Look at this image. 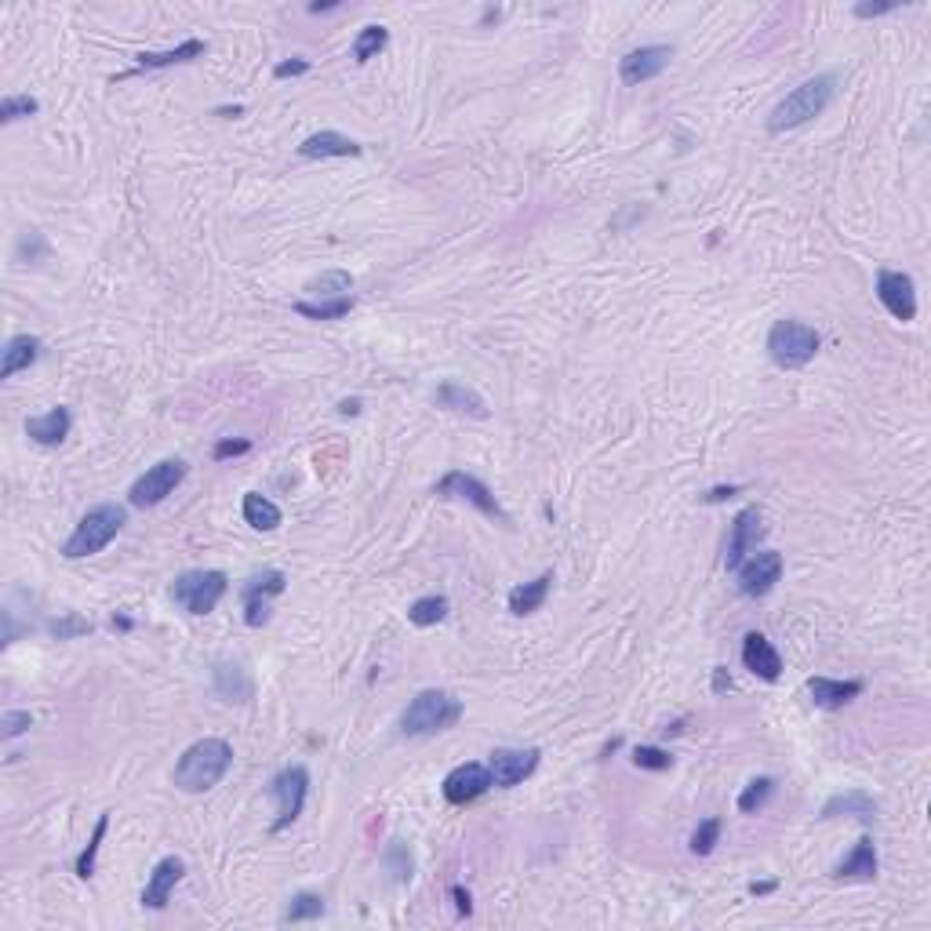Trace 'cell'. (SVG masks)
<instances>
[{
  "label": "cell",
  "mask_w": 931,
  "mask_h": 931,
  "mask_svg": "<svg viewBox=\"0 0 931 931\" xmlns=\"http://www.w3.org/2000/svg\"><path fill=\"white\" fill-rule=\"evenodd\" d=\"M735 575H739V590L746 593V597H768V593L775 590V582L782 579V553H775V550L750 553V557L735 568Z\"/></svg>",
  "instance_id": "13"
},
{
  "label": "cell",
  "mask_w": 931,
  "mask_h": 931,
  "mask_svg": "<svg viewBox=\"0 0 931 931\" xmlns=\"http://www.w3.org/2000/svg\"><path fill=\"white\" fill-rule=\"evenodd\" d=\"M448 597H441V593H433V597H419V601L408 608V622L411 626H419V630H426V626H437V622L448 619Z\"/></svg>",
  "instance_id": "31"
},
{
  "label": "cell",
  "mask_w": 931,
  "mask_h": 931,
  "mask_svg": "<svg viewBox=\"0 0 931 931\" xmlns=\"http://www.w3.org/2000/svg\"><path fill=\"white\" fill-rule=\"evenodd\" d=\"M735 495H739V488H735V484H728V488L706 491V495H702V502H724V499H735Z\"/></svg>",
  "instance_id": "47"
},
{
  "label": "cell",
  "mask_w": 931,
  "mask_h": 931,
  "mask_svg": "<svg viewBox=\"0 0 931 931\" xmlns=\"http://www.w3.org/2000/svg\"><path fill=\"white\" fill-rule=\"evenodd\" d=\"M877 299L884 302V310H888L895 321L910 324L913 317H917V284H913L910 273H899V270L877 273Z\"/></svg>",
  "instance_id": "12"
},
{
  "label": "cell",
  "mask_w": 931,
  "mask_h": 931,
  "mask_svg": "<svg viewBox=\"0 0 931 931\" xmlns=\"http://www.w3.org/2000/svg\"><path fill=\"white\" fill-rule=\"evenodd\" d=\"M106 830H110V815H99L88 848H84L81 859H77V877H84V881H88L91 873H95V859H99V848H102V837H106Z\"/></svg>",
  "instance_id": "36"
},
{
  "label": "cell",
  "mask_w": 931,
  "mask_h": 931,
  "mask_svg": "<svg viewBox=\"0 0 931 931\" xmlns=\"http://www.w3.org/2000/svg\"><path fill=\"white\" fill-rule=\"evenodd\" d=\"M386 866H393V877H397V881H408L411 877V855L404 851L401 841L390 844V851H386Z\"/></svg>",
  "instance_id": "41"
},
{
  "label": "cell",
  "mask_w": 931,
  "mask_h": 931,
  "mask_svg": "<svg viewBox=\"0 0 931 931\" xmlns=\"http://www.w3.org/2000/svg\"><path fill=\"white\" fill-rule=\"evenodd\" d=\"M37 357H41V339L37 335H15V339H8L4 361H0V379H11V375L26 371L30 364H37Z\"/></svg>",
  "instance_id": "24"
},
{
  "label": "cell",
  "mask_w": 931,
  "mask_h": 931,
  "mask_svg": "<svg viewBox=\"0 0 931 931\" xmlns=\"http://www.w3.org/2000/svg\"><path fill=\"white\" fill-rule=\"evenodd\" d=\"M462 702L441 688H426L408 702V710L401 713V731L408 739H422V735H437L448 731L451 724H459Z\"/></svg>",
  "instance_id": "4"
},
{
  "label": "cell",
  "mask_w": 931,
  "mask_h": 931,
  "mask_svg": "<svg viewBox=\"0 0 931 931\" xmlns=\"http://www.w3.org/2000/svg\"><path fill=\"white\" fill-rule=\"evenodd\" d=\"M306 70H310V62L306 59H291V62H277V66H273V77L284 81V77H299V73H306Z\"/></svg>",
  "instance_id": "43"
},
{
  "label": "cell",
  "mask_w": 931,
  "mask_h": 931,
  "mask_svg": "<svg viewBox=\"0 0 931 931\" xmlns=\"http://www.w3.org/2000/svg\"><path fill=\"white\" fill-rule=\"evenodd\" d=\"M717 837H721V819H702L691 833V851L695 855H710L717 848Z\"/></svg>",
  "instance_id": "38"
},
{
  "label": "cell",
  "mask_w": 931,
  "mask_h": 931,
  "mask_svg": "<svg viewBox=\"0 0 931 931\" xmlns=\"http://www.w3.org/2000/svg\"><path fill=\"white\" fill-rule=\"evenodd\" d=\"M819 331L804 321H775L768 331V357L779 368H804L819 353Z\"/></svg>",
  "instance_id": "6"
},
{
  "label": "cell",
  "mask_w": 931,
  "mask_h": 931,
  "mask_svg": "<svg viewBox=\"0 0 931 931\" xmlns=\"http://www.w3.org/2000/svg\"><path fill=\"white\" fill-rule=\"evenodd\" d=\"M51 630H55V637H73V633H88L91 626H88V622L73 619V615H70V619H66V622H55Z\"/></svg>",
  "instance_id": "44"
},
{
  "label": "cell",
  "mask_w": 931,
  "mask_h": 931,
  "mask_svg": "<svg viewBox=\"0 0 931 931\" xmlns=\"http://www.w3.org/2000/svg\"><path fill=\"white\" fill-rule=\"evenodd\" d=\"M353 288V277L346 270H328L321 273V277H313L310 284H306V291H313V295H321V299H342L346 291Z\"/></svg>",
  "instance_id": "33"
},
{
  "label": "cell",
  "mask_w": 931,
  "mask_h": 931,
  "mask_svg": "<svg viewBox=\"0 0 931 931\" xmlns=\"http://www.w3.org/2000/svg\"><path fill=\"white\" fill-rule=\"evenodd\" d=\"M768 535V524H764V513L757 510V506H746V510L731 521V531H728V546H724V564H728L731 571L739 568L750 553H757V542Z\"/></svg>",
  "instance_id": "11"
},
{
  "label": "cell",
  "mask_w": 931,
  "mask_h": 931,
  "mask_svg": "<svg viewBox=\"0 0 931 931\" xmlns=\"http://www.w3.org/2000/svg\"><path fill=\"white\" fill-rule=\"evenodd\" d=\"M186 473H190V466H186L182 459H161L157 466H150V470L142 473L139 481L131 484L128 502H131V506H139V510L161 506V502L168 499L171 491H175L182 481H186Z\"/></svg>",
  "instance_id": "9"
},
{
  "label": "cell",
  "mask_w": 931,
  "mask_h": 931,
  "mask_svg": "<svg viewBox=\"0 0 931 931\" xmlns=\"http://www.w3.org/2000/svg\"><path fill=\"white\" fill-rule=\"evenodd\" d=\"M30 724H33V717L26 710H8L0 717V735H4V739H19L22 731H30Z\"/></svg>",
  "instance_id": "40"
},
{
  "label": "cell",
  "mask_w": 931,
  "mask_h": 931,
  "mask_svg": "<svg viewBox=\"0 0 931 931\" xmlns=\"http://www.w3.org/2000/svg\"><path fill=\"white\" fill-rule=\"evenodd\" d=\"M837 815H855V819L870 822V819H877V801L866 797V793H837V797L826 801L822 819H837Z\"/></svg>",
  "instance_id": "28"
},
{
  "label": "cell",
  "mask_w": 931,
  "mask_h": 931,
  "mask_svg": "<svg viewBox=\"0 0 931 931\" xmlns=\"http://www.w3.org/2000/svg\"><path fill=\"white\" fill-rule=\"evenodd\" d=\"M124 524H128L124 506H117V502H102V506H95V510H88L81 517V524L73 528V535L66 539V546H62V557H66V561L95 557V553H102L113 539H117V535H121Z\"/></svg>",
  "instance_id": "3"
},
{
  "label": "cell",
  "mask_w": 931,
  "mask_h": 931,
  "mask_svg": "<svg viewBox=\"0 0 931 931\" xmlns=\"http://www.w3.org/2000/svg\"><path fill=\"white\" fill-rule=\"evenodd\" d=\"M451 899H455V910H459L462 917H470V910H473L470 891H466V888H459V884H455V888H451Z\"/></svg>",
  "instance_id": "46"
},
{
  "label": "cell",
  "mask_w": 931,
  "mask_h": 931,
  "mask_svg": "<svg viewBox=\"0 0 931 931\" xmlns=\"http://www.w3.org/2000/svg\"><path fill=\"white\" fill-rule=\"evenodd\" d=\"M771 888H775V884H771V881H761V884L753 881V884H750V891H753V895H768Z\"/></svg>",
  "instance_id": "50"
},
{
  "label": "cell",
  "mask_w": 931,
  "mask_h": 931,
  "mask_svg": "<svg viewBox=\"0 0 931 931\" xmlns=\"http://www.w3.org/2000/svg\"><path fill=\"white\" fill-rule=\"evenodd\" d=\"M244 521L255 531H277L281 528V510H277V502H270L266 495L248 491V495H244Z\"/></svg>",
  "instance_id": "29"
},
{
  "label": "cell",
  "mask_w": 931,
  "mask_h": 931,
  "mask_svg": "<svg viewBox=\"0 0 931 931\" xmlns=\"http://www.w3.org/2000/svg\"><path fill=\"white\" fill-rule=\"evenodd\" d=\"M437 404L448 411H459V415H473V419H488V404L477 390L462 386V382H441L437 386Z\"/></svg>",
  "instance_id": "21"
},
{
  "label": "cell",
  "mask_w": 931,
  "mask_h": 931,
  "mask_svg": "<svg viewBox=\"0 0 931 931\" xmlns=\"http://www.w3.org/2000/svg\"><path fill=\"white\" fill-rule=\"evenodd\" d=\"M302 157H310V161H317V157H361V146L353 139H346V135H339V131H317V135H310V139L299 146Z\"/></svg>",
  "instance_id": "22"
},
{
  "label": "cell",
  "mask_w": 931,
  "mask_h": 931,
  "mask_svg": "<svg viewBox=\"0 0 931 931\" xmlns=\"http://www.w3.org/2000/svg\"><path fill=\"white\" fill-rule=\"evenodd\" d=\"M37 110H41V102L33 99V95H8V99L0 102V121L4 124L22 121V117H33Z\"/></svg>",
  "instance_id": "37"
},
{
  "label": "cell",
  "mask_w": 931,
  "mask_h": 931,
  "mask_svg": "<svg viewBox=\"0 0 931 931\" xmlns=\"http://www.w3.org/2000/svg\"><path fill=\"white\" fill-rule=\"evenodd\" d=\"M331 8H335V4H310L313 15H321V11H331Z\"/></svg>",
  "instance_id": "51"
},
{
  "label": "cell",
  "mask_w": 931,
  "mask_h": 931,
  "mask_svg": "<svg viewBox=\"0 0 931 931\" xmlns=\"http://www.w3.org/2000/svg\"><path fill=\"white\" fill-rule=\"evenodd\" d=\"M833 91H837V77H833V73H819V77L804 81L801 88H793L790 95L768 113V131L771 135H782V131H793V128H801V124L815 121V117L833 102Z\"/></svg>",
  "instance_id": "2"
},
{
  "label": "cell",
  "mask_w": 931,
  "mask_h": 931,
  "mask_svg": "<svg viewBox=\"0 0 931 931\" xmlns=\"http://www.w3.org/2000/svg\"><path fill=\"white\" fill-rule=\"evenodd\" d=\"M742 666H746L753 677H761V681H768V684L782 677L779 651H775V644H771L764 633H746V641H742Z\"/></svg>",
  "instance_id": "18"
},
{
  "label": "cell",
  "mask_w": 931,
  "mask_h": 931,
  "mask_svg": "<svg viewBox=\"0 0 931 931\" xmlns=\"http://www.w3.org/2000/svg\"><path fill=\"white\" fill-rule=\"evenodd\" d=\"M306 793H310V771L302 768V764H288L284 771L273 775L270 797L277 801V819L270 826L273 833L288 830L291 822L299 819L302 808H306Z\"/></svg>",
  "instance_id": "8"
},
{
  "label": "cell",
  "mask_w": 931,
  "mask_h": 931,
  "mask_svg": "<svg viewBox=\"0 0 931 931\" xmlns=\"http://www.w3.org/2000/svg\"><path fill=\"white\" fill-rule=\"evenodd\" d=\"M339 411L342 415H357V411H361V401H357V397H353V401H342Z\"/></svg>",
  "instance_id": "49"
},
{
  "label": "cell",
  "mask_w": 931,
  "mask_h": 931,
  "mask_svg": "<svg viewBox=\"0 0 931 931\" xmlns=\"http://www.w3.org/2000/svg\"><path fill=\"white\" fill-rule=\"evenodd\" d=\"M386 44H390V30H386V26H364L361 37L353 41V59L364 66V62L375 59V55H379Z\"/></svg>",
  "instance_id": "32"
},
{
  "label": "cell",
  "mask_w": 931,
  "mask_h": 931,
  "mask_svg": "<svg viewBox=\"0 0 931 931\" xmlns=\"http://www.w3.org/2000/svg\"><path fill=\"white\" fill-rule=\"evenodd\" d=\"M70 426H73V415L70 408H51L44 411V415H33V419H26V437L30 441H37L41 448H59L66 437H70Z\"/></svg>",
  "instance_id": "19"
},
{
  "label": "cell",
  "mask_w": 931,
  "mask_h": 931,
  "mask_svg": "<svg viewBox=\"0 0 931 931\" xmlns=\"http://www.w3.org/2000/svg\"><path fill=\"white\" fill-rule=\"evenodd\" d=\"M182 877H186V862H182L179 855L161 859L153 866L146 888H142V906H146V910H164L171 899V891H175V884H179Z\"/></svg>",
  "instance_id": "17"
},
{
  "label": "cell",
  "mask_w": 931,
  "mask_h": 931,
  "mask_svg": "<svg viewBox=\"0 0 931 931\" xmlns=\"http://www.w3.org/2000/svg\"><path fill=\"white\" fill-rule=\"evenodd\" d=\"M899 4H855V15L859 19H877V15H888V11H895Z\"/></svg>",
  "instance_id": "45"
},
{
  "label": "cell",
  "mask_w": 931,
  "mask_h": 931,
  "mask_svg": "<svg viewBox=\"0 0 931 931\" xmlns=\"http://www.w3.org/2000/svg\"><path fill=\"white\" fill-rule=\"evenodd\" d=\"M433 495L437 499H459V502H470L473 510H481L484 517H491V521H502L510 524V513L502 510L499 499L491 495V488L484 481H477L473 473L466 470H448L441 477V481L433 484Z\"/></svg>",
  "instance_id": "7"
},
{
  "label": "cell",
  "mask_w": 931,
  "mask_h": 931,
  "mask_svg": "<svg viewBox=\"0 0 931 931\" xmlns=\"http://www.w3.org/2000/svg\"><path fill=\"white\" fill-rule=\"evenodd\" d=\"M233 764V746L226 739H201L193 742L190 750L182 753L175 764V786L182 793H204L211 786H219L226 779V771Z\"/></svg>",
  "instance_id": "1"
},
{
  "label": "cell",
  "mask_w": 931,
  "mask_h": 931,
  "mask_svg": "<svg viewBox=\"0 0 931 931\" xmlns=\"http://www.w3.org/2000/svg\"><path fill=\"white\" fill-rule=\"evenodd\" d=\"M215 691H219L226 702H248L255 695L251 688V677L241 666H230V662H219L215 666Z\"/></svg>",
  "instance_id": "27"
},
{
  "label": "cell",
  "mask_w": 931,
  "mask_h": 931,
  "mask_svg": "<svg viewBox=\"0 0 931 931\" xmlns=\"http://www.w3.org/2000/svg\"><path fill=\"white\" fill-rule=\"evenodd\" d=\"M226 590H230L226 571L197 568V571H182L179 579L171 582V601L179 604L182 611H190V615H208V611L219 608Z\"/></svg>",
  "instance_id": "5"
},
{
  "label": "cell",
  "mask_w": 931,
  "mask_h": 931,
  "mask_svg": "<svg viewBox=\"0 0 931 931\" xmlns=\"http://www.w3.org/2000/svg\"><path fill=\"white\" fill-rule=\"evenodd\" d=\"M550 586H553V571H542L539 579L513 586L510 590V611L513 615H531V611H539L542 604H546V597H550Z\"/></svg>",
  "instance_id": "26"
},
{
  "label": "cell",
  "mask_w": 931,
  "mask_h": 931,
  "mask_svg": "<svg viewBox=\"0 0 931 931\" xmlns=\"http://www.w3.org/2000/svg\"><path fill=\"white\" fill-rule=\"evenodd\" d=\"M284 586H288V579H284V571H277V568H270V571H262V575H251L248 582H244V590H241V597H244V622L248 626H266L270 622V601L273 597H281L284 593Z\"/></svg>",
  "instance_id": "10"
},
{
  "label": "cell",
  "mask_w": 931,
  "mask_h": 931,
  "mask_svg": "<svg viewBox=\"0 0 931 931\" xmlns=\"http://www.w3.org/2000/svg\"><path fill=\"white\" fill-rule=\"evenodd\" d=\"M488 790H491V771H488V764H477V761L459 764V768L444 779V801L448 804H473Z\"/></svg>",
  "instance_id": "15"
},
{
  "label": "cell",
  "mask_w": 931,
  "mask_h": 931,
  "mask_svg": "<svg viewBox=\"0 0 931 931\" xmlns=\"http://www.w3.org/2000/svg\"><path fill=\"white\" fill-rule=\"evenodd\" d=\"M775 793V779H768V775H761V779H753L746 790L739 793V811L742 815H753V811H761L764 804H768V797Z\"/></svg>",
  "instance_id": "35"
},
{
  "label": "cell",
  "mask_w": 931,
  "mask_h": 931,
  "mask_svg": "<svg viewBox=\"0 0 931 931\" xmlns=\"http://www.w3.org/2000/svg\"><path fill=\"white\" fill-rule=\"evenodd\" d=\"M833 877H837V881H873V877H877V848H873L870 837H862V841L851 848V855L833 870Z\"/></svg>",
  "instance_id": "23"
},
{
  "label": "cell",
  "mask_w": 931,
  "mask_h": 931,
  "mask_svg": "<svg viewBox=\"0 0 931 931\" xmlns=\"http://www.w3.org/2000/svg\"><path fill=\"white\" fill-rule=\"evenodd\" d=\"M728 688H731V677H728V670H724V666H717V670H713V691H717V695H721V691H728Z\"/></svg>",
  "instance_id": "48"
},
{
  "label": "cell",
  "mask_w": 931,
  "mask_h": 931,
  "mask_svg": "<svg viewBox=\"0 0 931 931\" xmlns=\"http://www.w3.org/2000/svg\"><path fill=\"white\" fill-rule=\"evenodd\" d=\"M633 764L644 771H666L673 764V757L666 750H659V746H637L633 750Z\"/></svg>",
  "instance_id": "39"
},
{
  "label": "cell",
  "mask_w": 931,
  "mask_h": 931,
  "mask_svg": "<svg viewBox=\"0 0 931 931\" xmlns=\"http://www.w3.org/2000/svg\"><path fill=\"white\" fill-rule=\"evenodd\" d=\"M353 310V295H342V299H321V302H295V313L299 317H310V321H339Z\"/></svg>",
  "instance_id": "30"
},
{
  "label": "cell",
  "mask_w": 931,
  "mask_h": 931,
  "mask_svg": "<svg viewBox=\"0 0 931 931\" xmlns=\"http://www.w3.org/2000/svg\"><path fill=\"white\" fill-rule=\"evenodd\" d=\"M248 451H251V441H219L211 455L222 462V459H233V455H248Z\"/></svg>",
  "instance_id": "42"
},
{
  "label": "cell",
  "mask_w": 931,
  "mask_h": 931,
  "mask_svg": "<svg viewBox=\"0 0 931 931\" xmlns=\"http://www.w3.org/2000/svg\"><path fill=\"white\" fill-rule=\"evenodd\" d=\"M808 695L819 710H841L851 699L862 695V681H830V677H811Z\"/></svg>",
  "instance_id": "20"
},
{
  "label": "cell",
  "mask_w": 931,
  "mask_h": 931,
  "mask_svg": "<svg viewBox=\"0 0 931 931\" xmlns=\"http://www.w3.org/2000/svg\"><path fill=\"white\" fill-rule=\"evenodd\" d=\"M321 913H324V899H321V895H313V891H299V895L291 899L288 910H284V921H291V924L317 921Z\"/></svg>",
  "instance_id": "34"
},
{
  "label": "cell",
  "mask_w": 931,
  "mask_h": 931,
  "mask_svg": "<svg viewBox=\"0 0 931 931\" xmlns=\"http://www.w3.org/2000/svg\"><path fill=\"white\" fill-rule=\"evenodd\" d=\"M673 59V48H666V44H648V48H633L626 59L619 62V77L622 84H644V81H655L666 66H670Z\"/></svg>",
  "instance_id": "16"
},
{
  "label": "cell",
  "mask_w": 931,
  "mask_h": 931,
  "mask_svg": "<svg viewBox=\"0 0 931 931\" xmlns=\"http://www.w3.org/2000/svg\"><path fill=\"white\" fill-rule=\"evenodd\" d=\"M204 51H208V44L197 41V37L182 41L179 48H171V51H142V55H139V70H168V66H182V62L201 59Z\"/></svg>",
  "instance_id": "25"
},
{
  "label": "cell",
  "mask_w": 931,
  "mask_h": 931,
  "mask_svg": "<svg viewBox=\"0 0 931 931\" xmlns=\"http://www.w3.org/2000/svg\"><path fill=\"white\" fill-rule=\"evenodd\" d=\"M539 750H495L488 757V771H491V786H499V790H513V786H521L524 779H528L531 771L539 768Z\"/></svg>",
  "instance_id": "14"
}]
</instances>
